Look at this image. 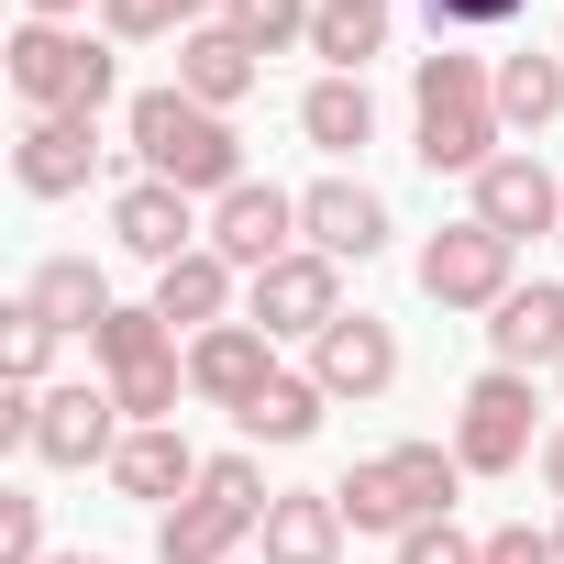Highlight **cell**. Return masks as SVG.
<instances>
[{"mask_svg":"<svg viewBox=\"0 0 564 564\" xmlns=\"http://www.w3.org/2000/svg\"><path fill=\"white\" fill-rule=\"evenodd\" d=\"M498 67L487 56H465V45H432L421 67H410V155L432 166V177H487L498 166Z\"/></svg>","mask_w":564,"mask_h":564,"instance_id":"obj_1","label":"cell"},{"mask_svg":"<svg viewBox=\"0 0 564 564\" xmlns=\"http://www.w3.org/2000/svg\"><path fill=\"white\" fill-rule=\"evenodd\" d=\"M122 144L144 155V177H166V188H188V199H232V188H243V133H232V111H210V100H188V89H144V100L122 111Z\"/></svg>","mask_w":564,"mask_h":564,"instance_id":"obj_2","label":"cell"},{"mask_svg":"<svg viewBox=\"0 0 564 564\" xmlns=\"http://www.w3.org/2000/svg\"><path fill=\"white\" fill-rule=\"evenodd\" d=\"M265 509H276L265 465H254V454H210L199 487L155 520V564H232V553L265 531Z\"/></svg>","mask_w":564,"mask_h":564,"instance_id":"obj_3","label":"cell"},{"mask_svg":"<svg viewBox=\"0 0 564 564\" xmlns=\"http://www.w3.org/2000/svg\"><path fill=\"white\" fill-rule=\"evenodd\" d=\"M0 56H12L23 111H56V122H100V111H111V89H122L111 34H78V23H23Z\"/></svg>","mask_w":564,"mask_h":564,"instance_id":"obj_4","label":"cell"},{"mask_svg":"<svg viewBox=\"0 0 564 564\" xmlns=\"http://www.w3.org/2000/svg\"><path fill=\"white\" fill-rule=\"evenodd\" d=\"M454 487H465V465H454V443H388V454H366L333 498H344V531H421V520H454Z\"/></svg>","mask_w":564,"mask_h":564,"instance_id":"obj_5","label":"cell"},{"mask_svg":"<svg viewBox=\"0 0 564 564\" xmlns=\"http://www.w3.org/2000/svg\"><path fill=\"white\" fill-rule=\"evenodd\" d=\"M89 355H100V388L122 399L133 432H144V421H177V399H188V355H177V333H166L155 300H144V311H111V322L89 333Z\"/></svg>","mask_w":564,"mask_h":564,"instance_id":"obj_6","label":"cell"},{"mask_svg":"<svg viewBox=\"0 0 564 564\" xmlns=\"http://www.w3.org/2000/svg\"><path fill=\"white\" fill-rule=\"evenodd\" d=\"M509 289H520V243H498L476 210L421 243V300H432V311H498Z\"/></svg>","mask_w":564,"mask_h":564,"instance_id":"obj_7","label":"cell"},{"mask_svg":"<svg viewBox=\"0 0 564 564\" xmlns=\"http://www.w3.org/2000/svg\"><path fill=\"white\" fill-rule=\"evenodd\" d=\"M243 322L254 333H276V344H322L333 322H344V265L333 254H276L265 276H243Z\"/></svg>","mask_w":564,"mask_h":564,"instance_id":"obj_8","label":"cell"},{"mask_svg":"<svg viewBox=\"0 0 564 564\" xmlns=\"http://www.w3.org/2000/svg\"><path fill=\"white\" fill-rule=\"evenodd\" d=\"M542 454V432H531V377L520 366H487L476 388H465V410H454V465L465 476H509V465H531Z\"/></svg>","mask_w":564,"mask_h":564,"instance_id":"obj_9","label":"cell"},{"mask_svg":"<svg viewBox=\"0 0 564 564\" xmlns=\"http://www.w3.org/2000/svg\"><path fill=\"white\" fill-rule=\"evenodd\" d=\"M122 432H133V421H122V399H111V388H89V377L34 399V465H56V476L111 465V454H122Z\"/></svg>","mask_w":564,"mask_h":564,"instance_id":"obj_10","label":"cell"},{"mask_svg":"<svg viewBox=\"0 0 564 564\" xmlns=\"http://www.w3.org/2000/svg\"><path fill=\"white\" fill-rule=\"evenodd\" d=\"M265 388H276V333L221 322V333H199V344H188V399H199V410H232V421H243Z\"/></svg>","mask_w":564,"mask_h":564,"instance_id":"obj_11","label":"cell"},{"mask_svg":"<svg viewBox=\"0 0 564 564\" xmlns=\"http://www.w3.org/2000/svg\"><path fill=\"white\" fill-rule=\"evenodd\" d=\"M210 254L243 265V276H265L276 254H300V199L265 188V177H243L232 199H210Z\"/></svg>","mask_w":564,"mask_h":564,"instance_id":"obj_12","label":"cell"},{"mask_svg":"<svg viewBox=\"0 0 564 564\" xmlns=\"http://www.w3.org/2000/svg\"><path fill=\"white\" fill-rule=\"evenodd\" d=\"M476 188V221L498 232V243H531V232H564V177L542 166V155H498L487 177H465Z\"/></svg>","mask_w":564,"mask_h":564,"instance_id":"obj_13","label":"cell"},{"mask_svg":"<svg viewBox=\"0 0 564 564\" xmlns=\"http://www.w3.org/2000/svg\"><path fill=\"white\" fill-rule=\"evenodd\" d=\"M111 243H122V254H144V265H177V254H199V243H210V221H199V199H188V188L133 177V188L111 199Z\"/></svg>","mask_w":564,"mask_h":564,"instance_id":"obj_14","label":"cell"},{"mask_svg":"<svg viewBox=\"0 0 564 564\" xmlns=\"http://www.w3.org/2000/svg\"><path fill=\"white\" fill-rule=\"evenodd\" d=\"M300 243L333 254V265H366L388 243V199L366 177H322V188H300Z\"/></svg>","mask_w":564,"mask_h":564,"instance_id":"obj_15","label":"cell"},{"mask_svg":"<svg viewBox=\"0 0 564 564\" xmlns=\"http://www.w3.org/2000/svg\"><path fill=\"white\" fill-rule=\"evenodd\" d=\"M12 177H23V199H78V188L100 177V122H56V111H34L23 144H12Z\"/></svg>","mask_w":564,"mask_h":564,"instance_id":"obj_16","label":"cell"},{"mask_svg":"<svg viewBox=\"0 0 564 564\" xmlns=\"http://www.w3.org/2000/svg\"><path fill=\"white\" fill-rule=\"evenodd\" d=\"M311 377H322L333 399H388V388H399V333H388L377 311H344V322L311 344Z\"/></svg>","mask_w":564,"mask_h":564,"instance_id":"obj_17","label":"cell"},{"mask_svg":"<svg viewBox=\"0 0 564 564\" xmlns=\"http://www.w3.org/2000/svg\"><path fill=\"white\" fill-rule=\"evenodd\" d=\"M487 355L498 366H564V276H531V289H509L498 311H487Z\"/></svg>","mask_w":564,"mask_h":564,"instance_id":"obj_18","label":"cell"},{"mask_svg":"<svg viewBox=\"0 0 564 564\" xmlns=\"http://www.w3.org/2000/svg\"><path fill=\"white\" fill-rule=\"evenodd\" d=\"M199 465H210V454H188V432H177V421H144V432H122V454H111V487H122V498H155V509H177V498L199 487Z\"/></svg>","mask_w":564,"mask_h":564,"instance_id":"obj_19","label":"cell"},{"mask_svg":"<svg viewBox=\"0 0 564 564\" xmlns=\"http://www.w3.org/2000/svg\"><path fill=\"white\" fill-rule=\"evenodd\" d=\"M254 542H265V564H344V498L333 487H276Z\"/></svg>","mask_w":564,"mask_h":564,"instance_id":"obj_20","label":"cell"},{"mask_svg":"<svg viewBox=\"0 0 564 564\" xmlns=\"http://www.w3.org/2000/svg\"><path fill=\"white\" fill-rule=\"evenodd\" d=\"M232 276H243V265H221L210 243L177 254V265H155V311H166V333H188V344L221 333V322H232Z\"/></svg>","mask_w":564,"mask_h":564,"instance_id":"obj_21","label":"cell"},{"mask_svg":"<svg viewBox=\"0 0 564 564\" xmlns=\"http://www.w3.org/2000/svg\"><path fill=\"white\" fill-rule=\"evenodd\" d=\"M265 78V56L232 34V23H199V34H177V89L188 100H210V111H232L243 89Z\"/></svg>","mask_w":564,"mask_h":564,"instance_id":"obj_22","label":"cell"},{"mask_svg":"<svg viewBox=\"0 0 564 564\" xmlns=\"http://www.w3.org/2000/svg\"><path fill=\"white\" fill-rule=\"evenodd\" d=\"M23 300H34V311H45L56 333H100V322L122 311V300H111V276H100L89 254H45V265L23 276Z\"/></svg>","mask_w":564,"mask_h":564,"instance_id":"obj_23","label":"cell"},{"mask_svg":"<svg viewBox=\"0 0 564 564\" xmlns=\"http://www.w3.org/2000/svg\"><path fill=\"white\" fill-rule=\"evenodd\" d=\"M300 133H311L322 155H366V144H377V89H366V78H311Z\"/></svg>","mask_w":564,"mask_h":564,"instance_id":"obj_24","label":"cell"},{"mask_svg":"<svg viewBox=\"0 0 564 564\" xmlns=\"http://www.w3.org/2000/svg\"><path fill=\"white\" fill-rule=\"evenodd\" d=\"M553 111H564V56L553 45H509L498 56V122L509 133H542Z\"/></svg>","mask_w":564,"mask_h":564,"instance_id":"obj_25","label":"cell"},{"mask_svg":"<svg viewBox=\"0 0 564 564\" xmlns=\"http://www.w3.org/2000/svg\"><path fill=\"white\" fill-rule=\"evenodd\" d=\"M322 410H333V388H322L311 366H300V377L276 366V388L243 410V432H254V443H311V432H322Z\"/></svg>","mask_w":564,"mask_h":564,"instance_id":"obj_26","label":"cell"},{"mask_svg":"<svg viewBox=\"0 0 564 564\" xmlns=\"http://www.w3.org/2000/svg\"><path fill=\"white\" fill-rule=\"evenodd\" d=\"M311 56H322L333 78H366V67L388 56V12H344V0H322V23H311Z\"/></svg>","mask_w":564,"mask_h":564,"instance_id":"obj_27","label":"cell"},{"mask_svg":"<svg viewBox=\"0 0 564 564\" xmlns=\"http://www.w3.org/2000/svg\"><path fill=\"white\" fill-rule=\"evenodd\" d=\"M56 344H67V333H56L34 300H12V311H0V388H45Z\"/></svg>","mask_w":564,"mask_h":564,"instance_id":"obj_28","label":"cell"},{"mask_svg":"<svg viewBox=\"0 0 564 564\" xmlns=\"http://www.w3.org/2000/svg\"><path fill=\"white\" fill-rule=\"evenodd\" d=\"M221 23L254 45V56H289V45H311V23H322V0H221Z\"/></svg>","mask_w":564,"mask_h":564,"instance_id":"obj_29","label":"cell"},{"mask_svg":"<svg viewBox=\"0 0 564 564\" xmlns=\"http://www.w3.org/2000/svg\"><path fill=\"white\" fill-rule=\"evenodd\" d=\"M221 0H100V34L111 45H155V34H199Z\"/></svg>","mask_w":564,"mask_h":564,"instance_id":"obj_30","label":"cell"},{"mask_svg":"<svg viewBox=\"0 0 564 564\" xmlns=\"http://www.w3.org/2000/svg\"><path fill=\"white\" fill-rule=\"evenodd\" d=\"M0 564H45V498L0 487Z\"/></svg>","mask_w":564,"mask_h":564,"instance_id":"obj_31","label":"cell"},{"mask_svg":"<svg viewBox=\"0 0 564 564\" xmlns=\"http://www.w3.org/2000/svg\"><path fill=\"white\" fill-rule=\"evenodd\" d=\"M432 12V45H454V34H498V23H520V0H421Z\"/></svg>","mask_w":564,"mask_h":564,"instance_id":"obj_32","label":"cell"},{"mask_svg":"<svg viewBox=\"0 0 564 564\" xmlns=\"http://www.w3.org/2000/svg\"><path fill=\"white\" fill-rule=\"evenodd\" d=\"M399 564H487V542H465L454 520H421V531H399Z\"/></svg>","mask_w":564,"mask_h":564,"instance_id":"obj_33","label":"cell"},{"mask_svg":"<svg viewBox=\"0 0 564 564\" xmlns=\"http://www.w3.org/2000/svg\"><path fill=\"white\" fill-rule=\"evenodd\" d=\"M487 564H564V553H553V531L509 520V531H487Z\"/></svg>","mask_w":564,"mask_h":564,"instance_id":"obj_34","label":"cell"},{"mask_svg":"<svg viewBox=\"0 0 564 564\" xmlns=\"http://www.w3.org/2000/svg\"><path fill=\"white\" fill-rule=\"evenodd\" d=\"M542 487H553V498H564V421H553V432H542Z\"/></svg>","mask_w":564,"mask_h":564,"instance_id":"obj_35","label":"cell"},{"mask_svg":"<svg viewBox=\"0 0 564 564\" xmlns=\"http://www.w3.org/2000/svg\"><path fill=\"white\" fill-rule=\"evenodd\" d=\"M23 12H34V23H78V12H89V0H23Z\"/></svg>","mask_w":564,"mask_h":564,"instance_id":"obj_36","label":"cell"},{"mask_svg":"<svg viewBox=\"0 0 564 564\" xmlns=\"http://www.w3.org/2000/svg\"><path fill=\"white\" fill-rule=\"evenodd\" d=\"M45 564H111V553H45Z\"/></svg>","mask_w":564,"mask_h":564,"instance_id":"obj_37","label":"cell"},{"mask_svg":"<svg viewBox=\"0 0 564 564\" xmlns=\"http://www.w3.org/2000/svg\"><path fill=\"white\" fill-rule=\"evenodd\" d=\"M344 12H388V0H344Z\"/></svg>","mask_w":564,"mask_h":564,"instance_id":"obj_38","label":"cell"},{"mask_svg":"<svg viewBox=\"0 0 564 564\" xmlns=\"http://www.w3.org/2000/svg\"><path fill=\"white\" fill-rule=\"evenodd\" d=\"M553 553H564V520H553Z\"/></svg>","mask_w":564,"mask_h":564,"instance_id":"obj_39","label":"cell"},{"mask_svg":"<svg viewBox=\"0 0 564 564\" xmlns=\"http://www.w3.org/2000/svg\"><path fill=\"white\" fill-rule=\"evenodd\" d=\"M553 56H564V34H553Z\"/></svg>","mask_w":564,"mask_h":564,"instance_id":"obj_40","label":"cell"},{"mask_svg":"<svg viewBox=\"0 0 564 564\" xmlns=\"http://www.w3.org/2000/svg\"><path fill=\"white\" fill-rule=\"evenodd\" d=\"M553 388H564V366H553Z\"/></svg>","mask_w":564,"mask_h":564,"instance_id":"obj_41","label":"cell"},{"mask_svg":"<svg viewBox=\"0 0 564 564\" xmlns=\"http://www.w3.org/2000/svg\"><path fill=\"white\" fill-rule=\"evenodd\" d=\"M553 243H564V232H553Z\"/></svg>","mask_w":564,"mask_h":564,"instance_id":"obj_42","label":"cell"}]
</instances>
